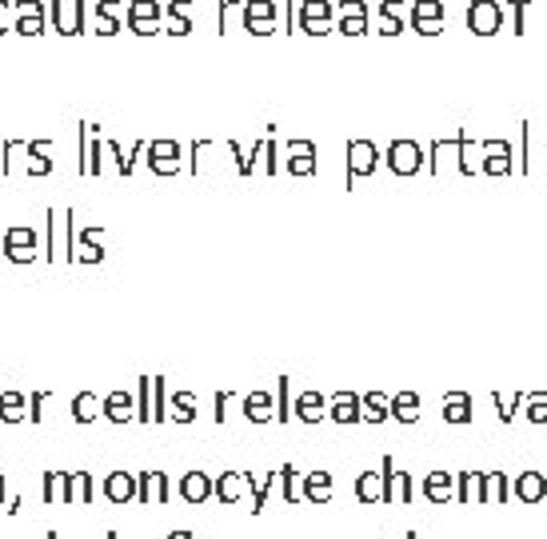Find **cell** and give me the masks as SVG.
Segmentation results:
<instances>
[{
	"instance_id": "obj_1",
	"label": "cell",
	"mask_w": 547,
	"mask_h": 539,
	"mask_svg": "<svg viewBox=\"0 0 547 539\" xmlns=\"http://www.w3.org/2000/svg\"><path fill=\"white\" fill-rule=\"evenodd\" d=\"M379 476H384V504H400V507H407V504L415 499V483H412V476L396 468L392 455H384V460H379Z\"/></svg>"
},
{
	"instance_id": "obj_2",
	"label": "cell",
	"mask_w": 547,
	"mask_h": 539,
	"mask_svg": "<svg viewBox=\"0 0 547 539\" xmlns=\"http://www.w3.org/2000/svg\"><path fill=\"white\" fill-rule=\"evenodd\" d=\"M468 29H471V36H496L504 29V5H499V0H471Z\"/></svg>"
},
{
	"instance_id": "obj_3",
	"label": "cell",
	"mask_w": 547,
	"mask_h": 539,
	"mask_svg": "<svg viewBox=\"0 0 547 539\" xmlns=\"http://www.w3.org/2000/svg\"><path fill=\"white\" fill-rule=\"evenodd\" d=\"M72 208H49V256L52 264H60V256L72 260Z\"/></svg>"
},
{
	"instance_id": "obj_4",
	"label": "cell",
	"mask_w": 547,
	"mask_h": 539,
	"mask_svg": "<svg viewBox=\"0 0 547 539\" xmlns=\"http://www.w3.org/2000/svg\"><path fill=\"white\" fill-rule=\"evenodd\" d=\"M384 160H387V169H392V176H415L424 169V148L415 141H392Z\"/></svg>"
},
{
	"instance_id": "obj_5",
	"label": "cell",
	"mask_w": 547,
	"mask_h": 539,
	"mask_svg": "<svg viewBox=\"0 0 547 539\" xmlns=\"http://www.w3.org/2000/svg\"><path fill=\"white\" fill-rule=\"evenodd\" d=\"M128 29H132L136 36H152V32H160V24H164V8L156 5V0H128Z\"/></svg>"
},
{
	"instance_id": "obj_6",
	"label": "cell",
	"mask_w": 547,
	"mask_h": 539,
	"mask_svg": "<svg viewBox=\"0 0 547 539\" xmlns=\"http://www.w3.org/2000/svg\"><path fill=\"white\" fill-rule=\"evenodd\" d=\"M379 169V148L372 141H348V188Z\"/></svg>"
},
{
	"instance_id": "obj_7",
	"label": "cell",
	"mask_w": 547,
	"mask_h": 539,
	"mask_svg": "<svg viewBox=\"0 0 547 539\" xmlns=\"http://www.w3.org/2000/svg\"><path fill=\"white\" fill-rule=\"evenodd\" d=\"M49 16H52V29H57V32L80 36V32H85L88 0H72V5H60V0H52V5H49Z\"/></svg>"
},
{
	"instance_id": "obj_8",
	"label": "cell",
	"mask_w": 547,
	"mask_h": 539,
	"mask_svg": "<svg viewBox=\"0 0 547 539\" xmlns=\"http://www.w3.org/2000/svg\"><path fill=\"white\" fill-rule=\"evenodd\" d=\"M332 13H336L332 0H304L296 24H300V32H308V36H328L332 32Z\"/></svg>"
},
{
	"instance_id": "obj_9",
	"label": "cell",
	"mask_w": 547,
	"mask_h": 539,
	"mask_svg": "<svg viewBox=\"0 0 547 539\" xmlns=\"http://www.w3.org/2000/svg\"><path fill=\"white\" fill-rule=\"evenodd\" d=\"M240 16H244V29L252 36H272L280 8H276V0H244V13Z\"/></svg>"
},
{
	"instance_id": "obj_10",
	"label": "cell",
	"mask_w": 547,
	"mask_h": 539,
	"mask_svg": "<svg viewBox=\"0 0 547 539\" xmlns=\"http://www.w3.org/2000/svg\"><path fill=\"white\" fill-rule=\"evenodd\" d=\"M428 169H432V176H448V172L463 176V144H460V136H456V141H432Z\"/></svg>"
},
{
	"instance_id": "obj_11",
	"label": "cell",
	"mask_w": 547,
	"mask_h": 539,
	"mask_svg": "<svg viewBox=\"0 0 547 539\" xmlns=\"http://www.w3.org/2000/svg\"><path fill=\"white\" fill-rule=\"evenodd\" d=\"M36 248H41V240H36L32 228H5V260H13V264H32L36 260Z\"/></svg>"
},
{
	"instance_id": "obj_12",
	"label": "cell",
	"mask_w": 547,
	"mask_h": 539,
	"mask_svg": "<svg viewBox=\"0 0 547 539\" xmlns=\"http://www.w3.org/2000/svg\"><path fill=\"white\" fill-rule=\"evenodd\" d=\"M148 169L156 176H176L180 172V144L176 141H148Z\"/></svg>"
},
{
	"instance_id": "obj_13",
	"label": "cell",
	"mask_w": 547,
	"mask_h": 539,
	"mask_svg": "<svg viewBox=\"0 0 547 539\" xmlns=\"http://www.w3.org/2000/svg\"><path fill=\"white\" fill-rule=\"evenodd\" d=\"M412 29L420 36H440L443 32V5L440 0H415L412 5Z\"/></svg>"
},
{
	"instance_id": "obj_14",
	"label": "cell",
	"mask_w": 547,
	"mask_h": 539,
	"mask_svg": "<svg viewBox=\"0 0 547 539\" xmlns=\"http://www.w3.org/2000/svg\"><path fill=\"white\" fill-rule=\"evenodd\" d=\"M44 13H49V5H44V0H16V24H13V32L41 36L44 32Z\"/></svg>"
},
{
	"instance_id": "obj_15",
	"label": "cell",
	"mask_w": 547,
	"mask_h": 539,
	"mask_svg": "<svg viewBox=\"0 0 547 539\" xmlns=\"http://www.w3.org/2000/svg\"><path fill=\"white\" fill-rule=\"evenodd\" d=\"M100 236H105V228H80V232H72V260H80V264H100V260H105Z\"/></svg>"
},
{
	"instance_id": "obj_16",
	"label": "cell",
	"mask_w": 547,
	"mask_h": 539,
	"mask_svg": "<svg viewBox=\"0 0 547 539\" xmlns=\"http://www.w3.org/2000/svg\"><path fill=\"white\" fill-rule=\"evenodd\" d=\"M336 13H340L336 32H344V36H364L368 32V5L364 0H340Z\"/></svg>"
},
{
	"instance_id": "obj_17",
	"label": "cell",
	"mask_w": 547,
	"mask_h": 539,
	"mask_svg": "<svg viewBox=\"0 0 547 539\" xmlns=\"http://www.w3.org/2000/svg\"><path fill=\"white\" fill-rule=\"evenodd\" d=\"M284 152H288L284 164H288L292 176H316V144L312 141H288Z\"/></svg>"
},
{
	"instance_id": "obj_18",
	"label": "cell",
	"mask_w": 547,
	"mask_h": 539,
	"mask_svg": "<svg viewBox=\"0 0 547 539\" xmlns=\"http://www.w3.org/2000/svg\"><path fill=\"white\" fill-rule=\"evenodd\" d=\"M328 416L336 424H360V420H364V396L336 392V396H332V404H328Z\"/></svg>"
},
{
	"instance_id": "obj_19",
	"label": "cell",
	"mask_w": 547,
	"mask_h": 539,
	"mask_svg": "<svg viewBox=\"0 0 547 539\" xmlns=\"http://www.w3.org/2000/svg\"><path fill=\"white\" fill-rule=\"evenodd\" d=\"M420 491L428 504H448V499H456V476H451V471H428Z\"/></svg>"
},
{
	"instance_id": "obj_20",
	"label": "cell",
	"mask_w": 547,
	"mask_h": 539,
	"mask_svg": "<svg viewBox=\"0 0 547 539\" xmlns=\"http://www.w3.org/2000/svg\"><path fill=\"white\" fill-rule=\"evenodd\" d=\"M484 172L512 176V141H484Z\"/></svg>"
},
{
	"instance_id": "obj_21",
	"label": "cell",
	"mask_w": 547,
	"mask_h": 539,
	"mask_svg": "<svg viewBox=\"0 0 547 539\" xmlns=\"http://www.w3.org/2000/svg\"><path fill=\"white\" fill-rule=\"evenodd\" d=\"M512 496L519 499V504H540V499L547 496V476L543 471H524V476H515Z\"/></svg>"
},
{
	"instance_id": "obj_22",
	"label": "cell",
	"mask_w": 547,
	"mask_h": 539,
	"mask_svg": "<svg viewBox=\"0 0 547 539\" xmlns=\"http://www.w3.org/2000/svg\"><path fill=\"white\" fill-rule=\"evenodd\" d=\"M105 496L113 499V504H132V499L141 496V480L128 476V471H113V476L105 480Z\"/></svg>"
},
{
	"instance_id": "obj_23",
	"label": "cell",
	"mask_w": 547,
	"mask_h": 539,
	"mask_svg": "<svg viewBox=\"0 0 547 539\" xmlns=\"http://www.w3.org/2000/svg\"><path fill=\"white\" fill-rule=\"evenodd\" d=\"M484 483H488V471H460L456 499H460L463 507H476V504H484Z\"/></svg>"
},
{
	"instance_id": "obj_24",
	"label": "cell",
	"mask_w": 547,
	"mask_h": 539,
	"mask_svg": "<svg viewBox=\"0 0 547 539\" xmlns=\"http://www.w3.org/2000/svg\"><path fill=\"white\" fill-rule=\"evenodd\" d=\"M252 488V476H244V471H224V476L216 480V499L220 504H240V496Z\"/></svg>"
},
{
	"instance_id": "obj_25",
	"label": "cell",
	"mask_w": 547,
	"mask_h": 539,
	"mask_svg": "<svg viewBox=\"0 0 547 539\" xmlns=\"http://www.w3.org/2000/svg\"><path fill=\"white\" fill-rule=\"evenodd\" d=\"M512 480L515 476H507V471H488V483H484V504H496V507H504V504H512Z\"/></svg>"
},
{
	"instance_id": "obj_26",
	"label": "cell",
	"mask_w": 547,
	"mask_h": 539,
	"mask_svg": "<svg viewBox=\"0 0 547 539\" xmlns=\"http://www.w3.org/2000/svg\"><path fill=\"white\" fill-rule=\"evenodd\" d=\"M180 496L188 499V504H204L208 496H216V483H212V476H204V471H188V476L180 480Z\"/></svg>"
},
{
	"instance_id": "obj_27",
	"label": "cell",
	"mask_w": 547,
	"mask_h": 539,
	"mask_svg": "<svg viewBox=\"0 0 547 539\" xmlns=\"http://www.w3.org/2000/svg\"><path fill=\"white\" fill-rule=\"evenodd\" d=\"M476 412H471V396L468 392H448L443 396V424H471Z\"/></svg>"
},
{
	"instance_id": "obj_28",
	"label": "cell",
	"mask_w": 547,
	"mask_h": 539,
	"mask_svg": "<svg viewBox=\"0 0 547 539\" xmlns=\"http://www.w3.org/2000/svg\"><path fill=\"white\" fill-rule=\"evenodd\" d=\"M324 416H328V399H324L320 392H300V396H296V420L320 424Z\"/></svg>"
},
{
	"instance_id": "obj_29",
	"label": "cell",
	"mask_w": 547,
	"mask_h": 539,
	"mask_svg": "<svg viewBox=\"0 0 547 539\" xmlns=\"http://www.w3.org/2000/svg\"><path fill=\"white\" fill-rule=\"evenodd\" d=\"M244 416H248V424H268V420H276V396H268V392L244 396Z\"/></svg>"
},
{
	"instance_id": "obj_30",
	"label": "cell",
	"mask_w": 547,
	"mask_h": 539,
	"mask_svg": "<svg viewBox=\"0 0 547 539\" xmlns=\"http://www.w3.org/2000/svg\"><path fill=\"white\" fill-rule=\"evenodd\" d=\"M105 420H113V424H128V420H136V399L128 396V392H113V396H105Z\"/></svg>"
},
{
	"instance_id": "obj_31",
	"label": "cell",
	"mask_w": 547,
	"mask_h": 539,
	"mask_svg": "<svg viewBox=\"0 0 547 539\" xmlns=\"http://www.w3.org/2000/svg\"><path fill=\"white\" fill-rule=\"evenodd\" d=\"M120 0H96L92 5V16H96V32L100 36H116L120 32V24H116V13H120Z\"/></svg>"
},
{
	"instance_id": "obj_32",
	"label": "cell",
	"mask_w": 547,
	"mask_h": 539,
	"mask_svg": "<svg viewBox=\"0 0 547 539\" xmlns=\"http://www.w3.org/2000/svg\"><path fill=\"white\" fill-rule=\"evenodd\" d=\"M404 0H384L379 5V32L384 36H400L404 32Z\"/></svg>"
},
{
	"instance_id": "obj_33",
	"label": "cell",
	"mask_w": 547,
	"mask_h": 539,
	"mask_svg": "<svg viewBox=\"0 0 547 539\" xmlns=\"http://www.w3.org/2000/svg\"><path fill=\"white\" fill-rule=\"evenodd\" d=\"M356 499L360 504H384V476H379V471L356 476Z\"/></svg>"
},
{
	"instance_id": "obj_34",
	"label": "cell",
	"mask_w": 547,
	"mask_h": 539,
	"mask_svg": "<svg viewBox=\"0 0 547 539\" xmlns=\"http://www.w3.org/2000/svg\"><path fill=\"white\" fill-rule=\"evenodd\" d=\"M304 499H308V504H328L332 499V476L328 471H312V476H304Z\"/></svg>"
},
{
	"instance_id": "obj_35",
	"label": "cell",
	"mask_w": 547,
	"mask_h": 539,
	"mask_svg": "<svg viewBox=\"0 0 547 539\" xmlns=\"http://www.w3.org/2000/svg\"><path fill=\"white\" fill-rule=\"evenodd\" d=\"M392 420H400V424L420 420V396H415V392H396L392 396Z\"/></svg>"
},
{
	"instance_id": "obj_36",
	"label": "cell",
	"mask_w": 547,
	"mask_h": 539,
	"mask_svg": "<svg viewBox=\"0 0 547 539\" xmlns=\"http://www.w3.org/2000/svg\"><path fill=\"white\" fill-rule=\"evenodd\" d=\"M96 416H105V399H96L92 392H80L72 399V420L77 424H92Z\"/></svg>"
},
{
	"instance_id": "obj_37",
	"label": "cell",
	"mask_w": 547,
	"mask_h": 539,
	"mask_svg": "<svg viewBox=\"0 0 547 539\" xmlns=\"http://www.w3.org/2000/svg\"><path fill=\"white\" fill-rule=\"evenodd\" d=\"M364 420H368V424H384V420H392V396H384V392H368V396H364Z\"/></svg>"
},
{
	"instance_id": "obj_38",
	"label": "cell",
	"mask_w": 547,
	"mask_h": 539,
	"mask_svg": "<svg viewBox=\"0 0 547 539\" xmlns=\"http://www.w3.org/2000/svg\"><path fill=\"white\" fill-rule=\"evenodd\" d=\"M296 416V399H292V379L280 376L276 379V424H288Z\"/></svg>"
},
{
	"instance_id": "obj_39",
	"label": "cell",
	"mask_w": 547,
	"mask_h": 539,
	"mask_svg": "<svg viewBox=\"0 0 547 539\" xmlns=\"http://www.w3.org/2000/svg\"><path fill=\"white\" fill-rule=\"evenodd\" d=\"M169 420H176V424H192V420H196V396H192V392H176L169 399Z\"/></svg>"
},
{
	"instance_id": "obj_40",
	"label": "cell",
	"mask_w": 547,
	"mask_h": 539,
	"mask_svg": "<svg viewBox=\"0 0 547 539\" xmlns=\"http://www.w3.org/2000/svg\"><path fill=\"white\" fill-rule=\"evenodd\" d=\"M49 152H52V141H32L29 144V176H49L52 172Z\"/></svg>"
},
{
	"instance_id": "obj_41",
	"label": "cell",
	"mask_w": 547,
	"mask_h": 539,
	"mask_svg": "<svg viewBox=\"0 0 547 539\" xmlns=\"http://www.w3.org/2000/svg\"><path fill=\"white\" fill-rule=\"evenodd\" d=\"M524 392H512V396H504V392H491V404H496V416H499V424H512L515 420V412L524 407Z\"/></svg>"
},
{
	"instance_id": "obj_42",
	"label": "cell",
	"mask_w": 547,
	"mask_h": 539,
	"mask_svg": "<svg viewBox=\"0 0 547 539\" xmlns=\"http://www.w3.org/2000/svg\"><path fill=\"white\" fill-rule=\"evenodd\" d=\"M463 144V176H479L484 172V144H476L471 136H460Z\"/></svg>"
},
{
	"instance_id": "obj_43",
	"label": "cell",
	"mask_w": 547,
	"mask_h": 539,
	"mask_svg": "<svg viewBox=\"0 0 547 539\" xmlns=\"http://www.w3.org/2000/svg\"><path fill=\"white\" fill-rule=\"evenodd\" d=\"M280 488H284V504H300V499H304V480H300V471H296L292 463H284V468H280Z\"/></svg>"
},
{
	"instance_id": "obj_44",
	"label": "cell",
	"mask_w": 547,
	"mask_h": 539,
	"mask_svg": "<svg viewBox=\"0 0 547 539\" xmlns=\"http://www.w3.org/2000/svg\"><path fill=\"white\" fill-rule=\"evenodd\" d=\"M524 420L535 427H547V392H527L524 399Z\"/></svg>"
},
{
	"instance_id": "obj_45",
	"label": "cell",
	"mask_w": 547,
	"mask_h": 539,
	"mask_svg": "<svg viewBox=\"0 0 547 539\" xmlns=\"http://www.w3.org/2000/svg\"><path fill=\"white\" fill-rule=\"evenodd\" d=\"M24 416H29V412H24V396L21 392H5V396H0V420H5V424H21Z\"/></svg>"
},
{
	"instance_id": "obj_46",
	"label": "cell",
	"mask_w": 547,
	"mask_h": 539,
	"mask_svg": "<svg viewBox=\"0 0 547 539\" xmlns=\"http://www.w3.org/2000/svg\"><path fill=\"white\" fill-rule=\"evenodd\" d=\"M136 420L152 424V376H141V388H136Z\"/></svg>"
},
{
	"instance_id": "obj_47",
	"label": "cell",
	"mask_w": 547,
	"mask_h": 539,
	"mask_svg": "<svg viewBox=\"0 0 547 539\" xmlns=\"http://www.w3.org/2000/svg\"><path fill=\"white\" fill-rule=\"evenodd\" d=\"M60 499L64 504H80V499H85V471L60 476Z\"/></svg>"
},
{
	"instance_id": "obj_48",
	"label": "cell",
	"mask_w": 547,
	"mask_h": 539,
	"mask_svg": "<svg viewBox=\"0 0 547 539\" xmlns=\"http://www.w3.org/2000/svg\"><path fill=\"white\" fill-rule=\"evenodd\" d=\"M169 384H164V376H152V420H169Z\"/></svg>"
},
{
	"instance_id": "obj_49",
	"label": "cell",
	"mask_w": 547,
	"mask_h": 539,
	"mask_svg": "<svg viewBox=\"0 0 547 539\" xmlns=\"http://www.w3.org/2000/svg\"><path fill=\"white\" fill-rule=\"evenodd\" d=\"M276 480H280V471H272V476H264V480H252V511L256 516L268 507V491H272Z\"/></svg>"
},
{
	"instance_id": "obj_50",
	"label": "cell",
	"mask_w": 547,
	"mask_h": 539,
	"mask_svg": "<svg viewBox=\"0 0 547 539\" xmlns=\"http://www.w3.org/2000/svg\"><path fill=\"white\" fill-rule=\"evenodd\" d=\"M164 32L169 36H188L192 32V16H176L164 8Z\"/></svg>"
},
{
	"instance_id": "obj_51",
	"label": "cell",
	"mask_w": 547,
	"mask_h": 539,
	"mask_svg": "<svg viewBox=\"0 0 547 539\" xmlns=\"http://www.w3.org/2000/svg\"><path fill=\"white\" fill-rule=\"evenodd\" d=\"M60 476H64V471H44V504H57V496H60Z\"/></svg>"
},
{
	"instance_id": "obj_52",
	"label": "cell",
	"mask_w": 547,
	"mask_h": 539,
	"mask_svg": "<svg viewBox=\"0 0 547 539\" xmlns=\"http://www.w3.org/2000/svg\"><path fill=\"white\" fill-rule=\"evenodd\" d=\"M136 480H141V496L136 499H141V504H152L156 499V471H141Z\"/></svg>"
},
{
	"instance_id": "obj_53",
	"label": "cell",
	"mask_w": 547,
	"mask_h": 539,
	"mask_svg": "<svg viewBox=\"0 0 547 539\" xmlns=\"http://www.w3.org/2000/svg\"><path fill=\"white\" fill-rule=\"evenodd\" d=\"M276 152H280V148H276V141L268 136V141H264V172H268V176L280 172V164H276Z\"/></svg>"
},
{
	"instance_id": "obj_54",
	"label": "cell",
	"mask_w": 547,
	"mask_h": 539,
	"mask_svg": "<svg viewBox=\"0 0 547 539\" xmlns=\"http://www.w3.org/2000/svg\"><path fill=\"white\" fill-rule=\"evenodd\" d=\"M8 16H16V0H0V36L16 24V21H8Z\"/></svg>"
},
{
	"instance_id": "obj_55",
	"label": "cell",
	"mask_w": 547,
	"mask_h": 539,
	"mask_svg": "<svg viewBox=\"0 0 547 539\" xmlns=\"http://www.w3.org/2000/svg\"><path fill=\"white\" fill-rule=\"evenodd\" d=\"M169 499H172L169 476H164V471H156V504H169Z\"/></svg>"
},
{
	"instance_id": "obj_56",
	"label": "cell",
	"mask_w": 547,
	"mask_h": 539,
	"mask_svg": "<svg viewBox=\"0 0 547 539\" xmlns=\"http://www.w3.org/2000/svg\"><path fill=\"white\" fill-rule=\"evenodd\" d=\"M44 404H49V392H36V396L29 399V407H32V412H29V420H32V424H41V416H44L41 407H44Z\"/></svg>"
},
{
	"instance_id": "obj_57",
	"label": "cell",
	"mask_w": 547,
	"mask_h": 539,
	"mask_svg": "<svg viewBox=\"0 0 547 539\" xmlns=\"http://www.w3.org/2000/svg\"><path fill=\"white\" fill-rule=\"evenodd\" d=\"M228 404H232V392H216V412H212V416H216V424L228 420Z\"/></svg>"
},
{
	"instance_id": "obj_58",
	"label": "cell",
	"mask_w": 547,
	"mask_h": 539,
	"mask_svg": "<svg viewBox=\"0 0 547 539\" xmlns=\"http://www.w3.org/2000/svg\"><path fill=\"white\" fill-rule=\"evenodd\" d=\"M169 13H176V16H192V0H172Z\"/></svg>"
},
{
	"instance_id": "obj_59",
	"label": "cell",
	"mask_w": 547,
	"mask_h": 539,
	"mask_svg": "<svg viewBox=\"0 0 547 539\" xmlns=\"http://www.w3.org/2000/svg\"><path fill=\"white\" fill-rule=\"evenodd\" d=\"M169 539H192V532H172Z\"/></svg>"
},
{
	"instance_id": "obj_60",
	"label": "cell",
	"mask_w": 547,
	"mask_h": 539,
	"mask_svg": "<svg viewBox=\"0 0 547 539\" xmlns=\"http://www.w3.org/2000/svg\"><path fill=\"white\" fill-rule=\"evenodd\" d=\"M0 504H5V476H0Z\"/></svg>"
},
{
	"instance_id": "obj_61",
	"label": "cell",
	"mask_w": 547,
	"mask_h": 539,
	"mask_svg": "<svg viewBox=\"0 0 547 539\" xmlns=\"http://www.w3.org/2000/svg\"><path fill=\"white\" fill-rule=\"evenodd\" d=\"M0 256H5V232H0Z\"/></svg>"
}]
</instances>
